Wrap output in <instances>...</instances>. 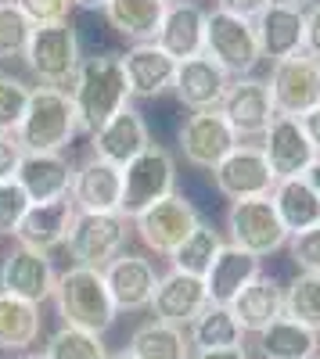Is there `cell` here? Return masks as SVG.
I'll list each match as a JSON object with an SVG mask.
<instances>
[{
    "mask_svg": "<svg viewBox=\"0 0 320 359\" xmlns=\"http://www.w3.org/2000/svg\"><path fill=\"white\" fill-rule=\"evenodd\" d=\"M148 147H152V130H148L144 115L133 104H126L119 115H112L108 123L91 137V155L119 165V169L126 162H133L137 155H144Z\"/></svg>",
    "mask_w": 320,
    "mask_h": 359,
    "instance_id": "obj_19",
    "label": "cell"
},
{
    "mask_svg": "<svg viewBox=\"0 0 320 359\" xmlns=\"http://www.w3.org/2000/svg\"><path fill=\"white\" fill-rule=\"evenodd\" d=\"M123 57V72L130 83V97H159L173 90L177 79V62L159 43H133Z\"/></svg>",
    "mask_w": 320,
    "mask_h": 359,
    "instance_id": "obj_24",
    "label": "cell"
},
{
    "mask_svg": "<svg viewBox=\"0 0 320 359\" xmlns=\"http://www.w3.org/2000/svg\"><path fill=\"white\" fill-rule=\"evenodd\" d=\"M259 352H263V359H316L320 334L295 323V320L281 316L259 334Z\"/></svg>",
    "mask_w": 320,
    "mask_h": 359,
    "instance_id": "obj_32",
    "label": "cell"
},
{
    "mask_svg": "<svg viewBox=\"0 0 320 359\" xmlns=\"http://www.w3.org/2000/svg\"><path fill=\"white\" fill-rule=\"evenodd\" d=\"M177 140H180L184 158L198 169H209V172L241 144L220 111H191L177 130Z\"/></svg>",
    "mask_w": 320,
    "mask_h": 359,
    "instance_id": "obj_14",
    "label": "cell"
},
{
    "mask_svg": "<svg viewBox=\"0 0 320 359\" xmlns=\"http://www.w3.org/2000/svg\"><path fill=\"white\" fill-rule=\"evenodd\" d=\"M79 123H76V108L69 90H54V86H33L29 94V108L22 115V126L15 130L18 144L25 155L36 151H65L76 140Z\"/></svg>",
    "mask_w": 320,
    "mask_h": 359,
    "instance_id": "obj_3",
    "label": "cell"
},
{
    "mask_svg": "<svg viewBox=\"0 0 320 359\" xmlns=\"http://www.w3.org/2000/svg\"><path fill=\"white\" fill-rule=\"evenodd\" d=\"M22 62L29 65V72L36 76L40 86H54V90H69L83 54H79V33L72 29V22L62 25H36L29 47L22 54Z\"/></svg>",
    "mask_w": 320,
    "mask_h": 359,
    "instance_id": "obj_4",
    "label": "cell"
},
{
    "mask_svg": "<svg viewBox=\"0 0 320 359\" xmlns=\"http://www.w3.org/2000/svg\"><path fill=\"white\" fill-rule=\"evenodd\" d=\"M227 86H230V76L209 54H198V57H187V62L177 65L173 94L191 111H220V104L227 97Z\"/></svg>",
    "mask_w": 320,
    "mask_h": 359,
    "instance_id": "obj_20",
    "label": "cell"
},
{
    "mask_svg": "<svg viewBox=\"0 0 320 359\" xmlns=\"http://www.w3.org/2000/svg\"><path fill=\"white\" fill-rule=\"evenodd\" d=\"M198 223H201L198 208L184 194H169L159 205H152L148 212H140L133 219V230H137V237L144 241V248H152L155 255H166L169 259L173 252L187 241V233Z\"/></svg>",
    "mask_w": 320,
    "mask_h": 359,
    "instance_id": "obj_10",
    "label": "cell"
},
{
    "mask_svg": "<svg viewBox=\"0 0 320 359\" xmlns=\"http://www.w3.org/2000/svg\"><path fill=\"white\" fill-rule=\"evenodd\" d=\"M177 194V158L166 147L152 144L144 155H137L133 162L123 165V205L119 216H126L130 223L148 212L152 205H159L162 198Z\"/></svg>",
    "mask_w": 320,
    "mask_h": 359,
    "instance_id": "obj_5",
    "label": "cell"
},
{
    "mask_svg": "<svg viewBox=\"0 0 320 359\" xmlns=\"http://www.w3.org/2000/svg\"><path fill=\"white\" fill-rule=\"evenodd\" d=\"M187 338L194 352H213V348H238L245 341V331L238 316L230 313V306H209L187 327Z\"/></svg>",
    "mask_w": 320,
    "mask_h": 359,
    "instance_id": "obj_33",
    "label": "cell"
},
{
    "mask_svg": "<svg viewBox=\"0 0 320 359\" xmlns=\"http://www.w3.org/2000/svg\"><path fill=\"white\" fill-rule=\"evenodd\" d=\"M302 54L320 62V4H313L306 11V47H302Z\"/></svg>",
    "mask_w": 320,
    "mask_h": 359,
    "instance_id": "obj_44",
    "label": "cell"
},
{
    "mask_svg": "<svg viewBox=\"0 0 320 359\" xmlns=\"http://www.w3.org/2000/svg\"><path fill=\"white\" fill-rule=\"evenodd\" d=\"M267 86H270L277 115L302 118L309 108L320 104V62H313L309 54L284 57V62L270 69Z\"/></svg>",
    "mask_w": 320,
    "mask_h": 359,
    "instance_id": "obj_13",
    "label": "cell"
},
{
    "mask_svg": "<svg viewBox=\"0 0 320 359\" xmlns=\"http://www.w3.org/2000/svg\"><path fill=\"white\" fill-rule=\"evenodd\" d=\"M18 359H47L44 352H25V355H18Z\"/></svg>",
    "mask_w": 320,
    "mask_h": 359,
    "instance_id": "obj_50",
    "label": "cell"
},
{
    "mask_svg": "<svg viewBox=\"0 0 320 359\" xmlns=\"http://www.w3.org/2000/svg\"><path fill=\"white\" fill-rule=\"evenodd\" d=\"M220 115L227 118V126L234 130V137H238L241 144L263 140V133L270 130L274 115H277L267 79H255V76L230 79L227 97H223V104H220Z\"/></svg>",
    "mask_w": 320,
    "mask_h": 359,
    "instance_id": "obj_9",
    "label": "cell"
},
{
    "mask_svg": "<svg viewBox=\"0 0 320 359\" xmlns=\"http://www.w3.org/2000/svg\"><path fill=\"white\" fill-rule=\"evenodd\" d=\"M126 352L133 359H191V338L184 327H173L162 320H144L133 327Z\"/></svg>",
    "mask_w": 320,
    "mask_h": 359,
    "instance_id": "obj_30",
    "label": "cell"
},
{
    "mask_svg": "<svg viewBox=\"0 0 320 359\" xmlns=\"http://www.w3.org/2000/svg\"><path fill=\"white\" fill-rule=\"evenodd\" d=\"M213 184L227 201H245V198H270L277 176L270 172V162L259 144H238L213 169Z\"/></svg>",
    "mask_w": 320,
    "mask_h": 359,
    "instance_id": "obj_12",
    "label": "cell"
},
{
    "mask_svg": "<svg viewBox=\"0 0 320 359\" xmlns=\"http://www.w3.org/2000/svg\"><path fill=\"white\" fill-rule=\"evenodd\" d=\"M191 359H248L245 345L238 348H213V352H191Z\"/></svg>",
    "mask_w": 320,
    "mask_h": 359,
    "instance_id": "obj_46",
    "label": "cell"
},
{
    "mask_svg": "<svg viewBox=\"0 0 320 359\" xmlns=\"http://www.w3.org/2000/svg\"><path fill=\"white\" fill-rule=\"evenodd\" d=\"M206 54L230 79L252 76V69L263 62L259 40H255V25L248 18L227 15L220 8L206 15Z\"/></svg>",
    "mask_w": 320,
    "mask_h": 359,
    "instance_id": "obj_7",
    "label": "cell"
},
{
    "mask_svg": "<svg viewBox=\"0 0 320 359\" xmlns=\"http://www.w3.org/2000/svg\"><path fill=\"white\" fill-rule=\"evenodd\" d=\"M101 273H105L108 294H112V302L119 313L152 309V298H155V287H159V273H155L152 259L123 252L119 259H112Z\"/></svg>",
    "mask_w": 320,
    "mask_h": 359,
    "instance_id": "obj_16",
    "label": "cell"
},
{
    "mask_svg": "<svg viewBox=\"0 0 320 359\" xmlns=\"http://www.w3.org/2000/svg\"><path fill=\"white\" fill-rule=\"evenodd\" d=\"M223 233L216 226H209L206 219H201L191 233H187V241L169 255L173 269H180V273H191V277H206L209 273V266L216 262V255L223 252Z\"/></svg>",
    "mask_w": 320,
    "mask_h": 359,
    "instance_id": "obj_34",
    "label": "cell"
},
{
    "mask_svg": "<svg viewBox=\"0 0 320 359\" xmlns=\"http://www.w3.org/2000/svg\"><path fill=\"white\" fill-rule=\"evenodd\" d=\"M40 331H44L40 306L0 291V352H25L29 345L40 341Z\"/></svg>",
    "mask_w": 320,
    "mask_h": 359,
    "instance_id": "obj_31",
    "label": "cell"
},
{
    "mask_svg": "<svg viewBox=\"0 0 320 359\" xmlns=\"http://www.w3.org/2000/svg\"><path fill=\"white\" fill-rule=\"evenodd\" d=\"M227 245H234L255 259H267L281 248H288V230L277 216L270 198H245L230 201L227 208Z\"/></svg>",
    "mask_w": 320,
    "mask_h": 359,
    "instance_id": "obj_6",
    "label": "cell"
},
{
    "mask_svg": "<svg viewBox=\"0 0 320 359\" xmlns=\"http://www.w3.org/2000/svg\"><path fill=\"white\" fill-rule=\"evenodd\" d=\"M306 180H309V187L320 194V155H316V158H313V165L306 169Z\"/></svg>",
    "mask_w": 320,
    "mask_h": 359,
    "instance_id": "obj_47",
    "label": "cell"
},
{
    "mask_svg": "<svg viewBox=\"0 0 320 359\" xmlns=\"http://www.w3.org/2000/svg\"><path fill=\"white\" fill-rule=\"evenodd\" d=\"M58 277L62 273H58L51 252H36L25 245H15L0 262V291L33 306H44L47 298H54Z\"/></svg>",
    "mask_w": 320,
    "mask_h": 359,
    "instance_id": "obj_11",
    "label": "cell"
},
{
    "mask_svg": "<svg viewBox=\"0 0 320 359\" xmlns=\"http://www.w3.org/2000/svg\"><path fill=\"white\" fill-rule=\"evenodd\" d=\"M47 359H108V348L101 341V334L79 331V327H58L44 345Z\"/></svg>",
    "mask_w": 320,
    "mask_h": 359,
    "instance_id": "obj_36",
    "label": "cell"
},
{
    "mask_svg": "<svg viewBox=\"0 0 320 359\" xmlns=\"http://www.w3.org/2000/svg\"><path fill=\"white\" fill-rule=\"evenodd\" d=\"M162 4H166V8H169V4H177V0H162Z\"/></svg>",
    "mask_w": 320,
    "mask_h": 359,
    "instance_id": "obj_52",
    "label": "cell"
},
{
    "mask_svg": "<svg viewBox=\"0 0 320 359\" xmlns=\"http://www.w3.org/2000/svg\"><path fill=\"white\" fill-rule=\"evenodd\" d=\"M263 155L270 162V172L277 180H292V176H306V169L316 158V147L309 144L306 130L299 118L292 115H274L270 130L263 133Z\"/></svg>",
    "mask_w": 320,
    "mask_h": 359,
    "instance_id": "obj_18",
    "label": "cell"
},
{
    "mask_svg": "<svg viewBox=\"0 0 320 359\" xmlns=\"http://www.w3.org/2000/svg\"><path fill=\"white\" fill-rule=\"evenodd\" d=\"M69 198L76 205V212H91V216L119 212V205H123V169L98 158V155H86L72 172Z\"/></svg>",
    "mask_w": 320,
    "mask_h": 359,
    "instance_id": "obj_15",
    "label": "cell"
},
{
    "mask_svg": "<svg viewBox=\"0 0 320 359\" xmlns=\"http://www.w3.org/2000/svg\"><path fill=\"white\" fill-rule=\"evenodd\" d=\"M108 359H133L130 352H115V355H108Z\"/></svg>",
    "mask_w": 320,
    "mask_h": 359,
    "instance_id": "obj_51",
    "label": "cell"
},
{
    "mask_svg": "<svg viewBox=\"0 0 320 359\" xmlns=\"http://www.w3.org/2000/svg\"><path fill=\"white\" fill-rule=\"evenodd\" d=\"M69 97L76 108L79 133L94 137L112 115H119L130 104V83L123 72V57L112 50L83 57V65L69 86Z\"/></svg>",
    "mask_w": 320,
    "mask_h": 359,
    "instance_id": "obj_1",
    "label": "cell"
},
{
    "mask_svg": "<svg viewBox=\"0 0 320 359\" xmlns=\"http://www.w3.org/2000/svg\"><path fill=\"white\" fill-rule=\"evenodd\" d=\"M277 4H288V8H295V11H309L313 4H320V0H277Z\"/></svg>",
    "mask_w": 320,
    "mask_h": 359,
    "instance_id": "obj_49",
    "label": "cell"
},
{
    "mask_svg": "<svg viewBox=\"0 0 320 359\" xmlns=\"http://www.w3.org/2000/svg\"><path fill=\"white\" fill-rule=\"evenodd\" d=\"M255 40H259V54L267 62H284V57H295L306 47V11H295L288 4H274L259 15L255 22Z\"/></svg>",
    "mask_w": 320,
    "mask_h": 359,
    "instance_id": "obj_22",
    "label": "cell"
},
{
    "mask_svg": "<svg viewBox=\"0 0 320 359\" xmlns=\"http://www.w3.org/2000/svg\"><path fill=\"white\" fill-rule=\"evenodd\" d=\"M18 11L36 25H62L69 22V11H72V0H15Z\"/></svg>",
    "mask_w": 320,
    "mask_h": 359,
    "instance_id": "obj_41",
    "label": "cell"
},
{
    "mask_svg": "<svg viewBox=\"0 0 320 359\" xmlns=\"http://www.w3.org/2000/svg\"><path fill=\"white\" fill-rule=\"evenodd\" d=\"M126 237H130V219L126 216H119V212H105V216L79 212L65 248L72 255V266L105 269L112 259H119L126 252Z\"/></svg>",
    "mask_w": 320,
    "mask_h": 359,
    "instance_id": "obj_8",
    "label": "cell"
},
{
    "mask_svg": "<svg viewBox=\"0 0 320 359\" xmlns=\"http://www.w3.org/2000/svg\"><path fill=\"white\" fill-rule=\"evenodd\" d=\"M76 216L79 212H76L72 198L36 201V205H29V212L22 216V223L15 230V241L25 245V248H36V252H54L69 241Z\"/></svg>",
    "mask_w": 320,
    "mask_h": 359,
    "instance_id": "obj_21",
    "label": "cell"
},
{
    "mask_svg": "<svg viewBox=\"0 0 320 359\" xmlns=\"http://www.w3.org/2000/svg\"><path fill=\"white\" fill-rule=\"evenodd\" d=\"M54 306L65 327H79V331L91 334H105L115 323L119 309H115L105 273L91 266H69L54 287Z\"/></svg>",
    "mask_w": 320,
    "mask_h": 359,
    "instance_id": "obj_2",
    "label": "cell"
},
{
    "mask_svg": "<svg viewBox=\"0 0 320 359\" xmlns=\"http://www.w3.org/2000/svg\"><path fill=\"white\" fill-rule=\"evenodd\" d=\"M206 8L191 4V0H177L166 8V18L159 25L155 43L173 57V62H187V57L206 54Z\"/></svg>",
    "mask_w": 320,
    "mask_h": 359,
    "instance_id": "obj_23",
    "label": "cell"
},
{
    "mask_svg": "<svg viewBox=\"0 0 320 359\" xmlns=\"http://www.w3.org/2000/svg\"><path fill=\"white\" fill-rule=\"evenodd\" d=\"M25 151L15 133H0V184H8V180L18 176V165H22Z\"/></svg>",
    "mask_w": 320,
    "mask_h": 359,
    "instance_id": "obj_42",
    "label": "cell"
},
{
    "mask_svg": "<svg viewBox=\"0 0 320 359\" xmlns=\"http://www.w3.org/2000/svg\"><path fill=\"white\" fill-rule=\"evenodd\" d=\"M33 36V22H29L15 0H0V62L22 57Z\"/></svg>",
    "mask_w": 320,
    "mask_h": 359,
    "instance_id": "obj_37",
    "label": "cell"
},
{
    "mask_svg": "<svg viewBox=\"0 0 320 359\" xmlns=\"http://www.w3.org/2000/svg\"><path fill=\"white\" fill-rule=\"evenodd\" d=\"M270 201H274V208H277V216H281L288 237L302 233V230H309V226L320 223V194L309 187L306 176L277 180L274 191H270Z\"/></svg>",
    "mask_w": 320,
    "mask_h": 359,
    "instance_id": "obj_28",
    "label": "cell"
},
{
    "mask_svg": "<svg viewBox=\"0 0 320 359\" xmlns=\"http://www.w3.org/2000/svg\"><path fill=\"white\" fill-rule=\"evenodd\" d=\"M105 18L130 43H155L159 25L166 18V4L162 0H108Z\"/></svg>",
    "mask_w": 320,
    "mask_h": 359,
    "instance_id": "obj_29",
    "label": "cell"
},
{
    "mask_svg": "<svg viewBox=\"0 0 320 359\" xmlns=\"http://www.w3.org/2000/svg\"><path fill=\"white\" fill-rule=\"evenodd\" d=\"M72 172L76 165L62 151H36L25 155L18 165V187L29 194V201H54V198H69L72 191Z\"/></svg>",
    "mask_w": 320,
    "mask_h": 359,
    "instance_id": "obj_25",
    "label": "cell"
},
{
    "mask_svg": "<svg viewBox=\"0 0 320 359\" xmlns=\"http://www.w3.org/2000/svg\"><path fill=\"white\" fill-rule=\"evenodd\" d=\"M230 313L238 316L241 331L263 334L274 320H281V316H284V287H281L274 277L259 273V277H255V280H252L238 298H234Z\"/></svg>",
    "mask_w": 320,
    "mask_h": 359,
    "instance_id": "obj_27",
    "label": "cell"
},
{
    "mask_svg": "<svg viewBox=\"0 0 320 359\" xmlns=\"http://www.w3.org/2000/svg\"><path fill=\"white\" fill-rule=\"evenodd\" d=\"M263 273V259H255L234 245H223V252L216 255V262L209 266V273L201 277L209 291L213 306H234V298Z\"/></svg>",
    "mask_w": 320,
    "mask_h": 359,
    "instance_id": "obj_26",
    "label": "cell"
},
{
    "mask_svg": "<svg viewBox=\"0 0 320 359\" xmlns=\"http://www.w3.org/2000/svg\"><path fill=\"white\" fill-rule=\"evenodd\" d=\"M29 194L18 187V180H8V184H0V233L15 237L22 216L29 212Z\"/></svg>",
    "mask_w": 320,
    "mask_h": 359,
    "instance_id": "obj_39",
    "label": "cell"
},
{
    "mask_svg": "<svg viewBox=\"0 0 320 359\" xmlns=\"http://www.w3.org/2000/svg\"><path fill=\"white\" fill-rule=\"evenodd\" d=\"M33 86H25L18 76L0 72V133H15L22 126V115L29 108Z\"/></svg>",
    "mask_w": 320,
    "mask_h": 359,
    "instance_id": "obj_38",
    "label": "cell"
},
{
    "mask_svg": "<svg viewBox=\"0 0 320 359\" xmlns=\"http://www.w3.org/2000/svg\"><path fill=\"white\" fill-rule=\"evenodd\" d=\"M108 0H72V8H86V11H105Z\"/></svg>",
    "mask_w": 320,
    "mask_h": 359,
    "instance_id": "obj_48",
    "label": "cell"
},
{
    "mask_svg": "<svg viewBox=\"0 0 320 359\" xmlns=\"http://www.w3.org/2000/svg\"><path fill=\"white\" fill-rule=\"evenodd\" d=\"M209 306L213 302H209L206 280L180 273V269H169V273L159 277V287H155V298H152V313H155L152 320H162V323H173V327H191Z\"/></svg>",
    "mask_w": 320,
    "mask_h": 359,
    "instance_id": "obj_17",
    "label": "cell"
},
{
    "mask_svg": "<svg viewBox=\"0 0 320 359\" xmlns=\"http://www.w3.org/2000/svg\"><path fill=\"white\" fill-rule=\"evenodd\" d=\"M299 123H302V130H306L309 144L316 147V155H320V104H316V108H309V111L299 118Z\"/></svg>",
    "mask_w": 320,
    "mask_h": 359,
    "instance_id": "obj_45",
    "label": "cell"
},
{
    "mask_svg": "<svg viewBox=\"0 0 320 359\" xmlns=\"http://www.w3.org/2000/svg\"><path fill=\"white\" fill-rule=\"evenodd\" d=\"M288 255L299 266V273H320V223L288 237Z\"/></svg>",
    "mask_w": 320,
    "mask_h": 359,
    "instance_id": "obj_40",
    "label": "cell"
},
{
    "mask_svg": "<svg viewBox=\"0 0 320 359\" xmlns=\"http://www.w3.org/2000/svg\"><path fill=\"white\" fill-rule=\"evenodd\" d=\"M270 4H274V0H216V8H220V11L238 15V18H248V22H255Z\"/></svg>",
    "mask_w": 320,
    "mask_h": 359,
    "instance_id": "obj_43",
    "label": "cell"
},
{
    "mask_svg": "<svg viewBox=\"0 0 320 359\" xmlns=\"http://www.w3.org/2000/svg\"><path fill=\"white\" fill-rule=\"evenodd\" d=\"M284 316L320 334V273H299L284 287Z\"/></svg>",
    "mask_w": 320,
    "mask_h": 359,
    "instance_id": "obj_35",
    "label": "cell"
}]
</instances>
